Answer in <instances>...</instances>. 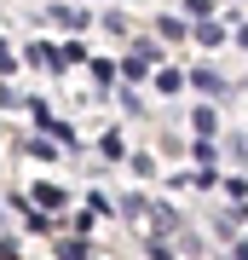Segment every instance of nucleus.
Masks as SVG:
<instances>
[]
</instances>
